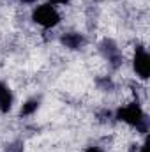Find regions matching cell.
<instances>
[{"label":"cell","instance_id":"6da1fadb","mask_svg":"<svg viewBox=\"0 0 150 152\" xmlns=\"http://www.w3.org/2000/svg\"><path fill=\"white\" fill-rule=\"evenodd\" d=\"M115 118L134 127L136 131H140L143 134H147V131H149V120H147L143 108L140 106V103H129L125 106H120L115 112Z\"/></svg>","mask_w":150,"mask_h":152},{"label":"cell","instance_id":"7a4b0ae2","mask_svg":"<svg viewBox=\"0 0 150 152\" xmlns=\"http://www.w3.org/2000/svg\"><path fill=\"white\" fill-rule=\"evenodd\" d=\"M32 20L34 23L42 27V28H53L60 23L62 16L57 9V5L50 4V2H44V4H39L34 7L32 11Z\"/></svg>","mask_w":150,"mask_h":152},{"label":"cell","instance_id":"3957f363","mask_svg":"<svg viewBox=\"0 0 150 152\" xmlns=\"http://www.w3.org/2000/svg\"><path fill=\"white\" fill-rule=\"evenodd\" d=\"M133 69L138 75V78L143 80V81L150 78V55L147 51V48L136 46L134 57H133Z\"/></svg>","mask_w":150,"mask_h":152},{"label":"cell","instance_id":"277c9868","mask_svg":"<svg viewBox=\"0 0 150 152\" xmlns=\"http://www.w3.org/2000/svg\"><path fill=\"white\" fill-rule=\"evenodd\" d=\"M12 104H14V96H12L11 87L7 83L0 81V112L9 113L12 110Z\"/></svg>","mask_w":150,"mask_h":152},{"label":"cell","instance_id":"5b68a950","mask_svg":"<svg viewBox=\"0 0 150 152\" xmlns=\"http://www.w3.org/2000/svg\"><path fill=\"white\" fill-rule=\"evenodd\" d=\"M103 51H104V55H106V58L113 62V64H120V51H118V48L113 44L111 41H104L103 42Z\"/></svg>","mask_w":150,"mask_h":152},{"label":"cell","instance_id":"8992f818","mask_svg":"<svg viewBox=\"0 0 150 152\" xmlns=\"http://www.w3.org/2000/svg\"><path fill=\"white\" fill-rule=\"evenodd\" d=\"M62 44L66 46V48H69V50H78L81 44H83V37L79 36V34H76V32H69V34H66V36H62Z\"/></svg>","mask_w":150,"mask_h":152},{"label":"cell","instance_id":"52a82bcc","mask_svg":"<svg viewBox=\"0 0 150 152\" xmlns=\"http://www.w3.org/2000/svg\"><path fill=\"white\" fill-rule=\"evenodd\" d=\"M37 108H39V101L37 99H30V101H27V103L21 106V112H20V113L23 115V117H27V115H32Z\"/></svg>","mask_w":150,"mask_h":152},{"label":"cell","instance_id":"ba28073f","mask_svg":"<svg viewBox=\"0 0 150 152\" xmlns=\"http://www.w3.org/2000/svg\"><path fill=\"white\" fill-rule=\"evenodd\" d=\"M50 4H53V5H66V4H69L71 0H48Z\"/></svg>","mask_w":150,"mask_h":152},{"label":"cell","instance_id":"9c48e42d","mask_svg":"<svg viewBox=\"0 0 150 152\" xmlns=\"http://www.w3.org/2000/svg\"><path fill=\"white\" fill-rule=\"evenodd\" d=\"M138 152H149V142H147V140L138 147Z\"/></svg>","mask_w":150,"mask_h":152},{"label":"cell","instance_id":"30bf717a","mask_svg":"<svg viewBox=\"0 0 150 152\" xmlns=\"http://www.w3.org/2000/svg\"><path fill=\"white\" fill-rule=\"evenodd\" d=\"M85 152H103V151H101L99 147H88V149H87Z\"/></svg>","mask_w":150,"mask_h":152},{"label":"cell","instance_id":"8fae6325","mask_svg":"<svg viewBox=\"0 0 150 152\" xmlns=\"http://www.w3.org/2000/svg\"><path fill=\"white\" fill-rule=\"evenodd\" d=\"M18 2H21V4H34L36 0H18Z\"/></svg>","mask_w":150,"mask_h":152}]
</instances>
